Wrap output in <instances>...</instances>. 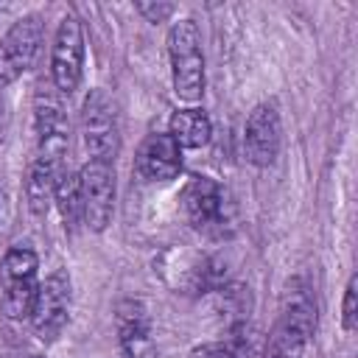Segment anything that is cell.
<instances>
[{
	"label": "cell",
	"mask_w": 358,
	"mask_h": 358,
	"mask_svg": "<svg viewBox=\"0 0 358 358\" xmlns=\"http://www.w3.org/2000/svg\"><path fill=\"white\" fill-rule=\"evenodd\" d=\"M39 260L28 246H11L0 263V308L8 319L31 316L34 296L39 288L36 280Z\"/></svg>",
	"instance_id": "obj_3"
},
{
	"label": "cell",
	"mask_w": 358,
	"mask_h": 358,
	"mask_svg": "<svg viewBox=\"0 0 358 358\" xmlns=\"http://www.w3.org/2000/svg\"><path fill=\"white\" fill-rule=\"evenodd\" d=\"M341 322H344V330L352 333L355 324H358V277L352 274L347 288H344V305H341Z\"/></svg>",
	"instance_id": "obj_18"
},
{
	"label": "cell",
	"mask_w": 358,
	"mask_h": 358,
	"mask_svg": "<svg viewBox=\"0 0 358 358\" xmlns=\"http://www.w3.org/2000/svg\"><path fill=\"white\" fill-rule=\"evenodd\" d=\"M81 134L90 159L112 162L117 154V112L103 90H92L81 109Z\"/></svg>",
	"instance_id": "obj_5"
},
{
	"label": "cell",
	"mask_w": 358,
	"mask_h": 358,
	"mask_svg": "<svg viewBox=\"0 0 358 358\" xmlns=\"http://www.w3.org/2000/svg\"><path fill=\"white\" fill-rule=\"evenodd\" d=\"M62 221L67 229H76L84 221V207H81V182L76 173H62L59 185H56V196H53Z\"/></svg>",
	"instance_id": "obj_16"
},
{
	"label": "cell",
	"mask_w": 358,
	"mask_h": 358,
	"mask_svg": "<svg viewBox=\"0 0 358 358\" xmlns=\"http://www.w3.org/2000/svg\"><path fill=\"white\" fill-rule=\"evenodd\" d=\"M0 117H3V101H0Z\"/></svg>",
	"instance_id": "obj_20"
},
{
	"label": "cell",
	"mask_w": 358,
	"mask_h": 358,
	"mask_svg": "<svg viewBox=\"0 0 358 358\" xmlns=\"http://www.w3.org/2000/svg\"><path fill=\"white\" fill-rule=\"evenodd\" d=\"M42 45V20L28 14L17 20L0 39V87L20 78L36 59Z\"/></svg>",
	"instance_id": "obj_7"
},
{
	"label": "cell",
	"mask_w": 358,
	"mask_h": 358,
	"mask_svg": "<svg viewBox=\"0 0 358 358\" xmlns=\"http://www.w3.org/2000/svg\"><path fill=\"white\" fill-rule=\"evenodd\" d=\"M134 168L148 182H168L182 168V148L171 134H148L137 151Z\"/></svg>",
	"instance_id": "obj_13"
},
{
	"label": "cell",
	"mask_w": 358,
	"mask_h": 358,
	"mask_svg": "<svg viewBox=\"0 0 358 358\" xmlns=\"http://www.w3.org/2000/svg\"><path fill=\"white\" fill-rule=\"evenodd\" d=\"M81 207H84V224L95 232L106 229L115 210V171L112 162L90 159L81 173Z\"/></svg>",
	"instance_id": "obj_8"
},
{
	"label": "cell",
	"mask_w": 358,
	"mask_h": 358,
	"mask_svg": "<svg viewBox=\"0 0 358 358\" xmlns=\"http://www.w3.org/2000/svg\"><path fill=\"white\" fill-rule=\"evenodd\" d=\"M64 173V162L50 159V157H34L31 168H28V179H25V196H28V207L36 215H45L48 207L53 204L56 196V185Z\"/></svg>",
	"instance_id": "obj_14"
},
{
	"label": "cell",
	"mask_w": 358,
	"mask_h": 358,
	"mask_svg": "<svg viewBox=\"0 0 358 358\" xmlns=\"http://www.w3.org/2000/svg\"><path fill=\"white\" fill-rule=\"evenodd\" d=\"M316 327V305L310 285L294 277L282 294L280 319L268 338V358H302V350Z\"/></svg>",
	"instance_id": "obj_1"
},
{
	"label": "cell",
	"mask_w": 358,
	"mask_h": 358,
	"mask_svg": "<svg viewBox=\"0 0 358 358\" xmlns=\"http://www.w3.org/2000/svg\"><path fill=\"white\" fill-rule=\"evenodd\" d=\"M243 148L249 162L266 168L280 154V115L274 103H260L252 109L243 129Z\"/></svg>",
	"instance_id": "obj_10"
},
{
	"label": "cell",
	"mask_w": 358,
	"mask_h": 358,
	"mask_svg": "<svg viewBox=\"0 0 358 358\" xmlns=\"http://www.w3.org/2000/svg\"><path fill=\"white\" fill-rule=\"evenodd\" d=\"M168 56L173 92L182 101H196L204 92V56L201 36L193 20H179L168 31Z\"/></svg>",
	"instance_id": "obj_2"
},
{
	"label": "cell",
	"mask_w": 358,
	"mask_h": 358,
	"mask_svg": "<svg viewBox=\"0 0 358 358\" xmlns=\"http://www.w3.org/2000/svg\"><path fill=\"white\" fill-rule=\"evenodd\" d=\"M81 67H84V34L81 22L67 14L62 17L53 39V53H50V81L62 95H70L78 81H81Z\"/></svg>",
	"instance_id": "obj_6"
},
{
	"label": "cell",
	"mask_w": 358,
	"mask_h": 358,
	"mask_svg": "<svg viewBox=\"0 0 358 358\" xmlns=\"http://www.w3.org/2000/svg\"><path fill=\"white\" fill-rule=\"evenodd\" d=\"M168 134L173 137V143L179 148H201V145L210 143L213 126H210V117L201 109H179L171 117Z\"/></svg>",
	"instance_id": "obj_15"
},
{
	"label": "cell",
	"mask_w": 358,
	"mask_h": 358,
	"mask_svg": "<svg viewBox=\"0 0 358 358\" xmlns=\"http://www.w3.org/2000/svg\"><path fill=\"white\" fill-rule=\"evenodd\" d=\"M67 310H70V280L64 271H53L39 282L34 296L31 324L36 336L42 341H53L67 324Z\"/></svg>",
	"instance_id": "obj_9"
},
{
	"label": "cell",
	"mask_w": 358,
	"mask_h": 358,
	"mask_svg": "<svg viewBox=\"0 0 358 358\" xmlns=\"http://www.w3.org/2000/svg\"><path fill=\"white\" fill-rule=\"evenodd\" d=\"M64 95L56 90V84L39 81L34 95V120H36V154L64 162L67 140H70V120L64 112Z\"/></svg>",
	"instance_id": "obj_4"
},
{
	"label": "cell",
	"mask_w": 358,
	"mask_h": 358,
	"mask_svg": "<svg viewBox=\"0 0 358 358\" xmlns=\"http://www.w3.org/2000/svg\"><path fill=\"white\" fill-rule=\"evenodd\" d=\"M182 210L196 229H215L224 221V190L210 176H190L182 190Z\"/></svg>",
	"instance_id": "obj_12"
},
{
	"label": "cell",
	"mask_w": 358,
	"mask_h": 358,
	"mask_svg": "<svg viewBox=\"0 0 358 358\" xmlns=\"http://www.w3.org/2000/svg\"><path fill=\"white\" fill-rule=\"evenodd\" d=\"M31 358H39V355H31Z\"/></svg>",
	"instance_id": "obj_21"
},
{
	"label": "cell",
	"mask_w": 358,
	"mask_h": 358,
	"mask_svg": "<svg viewBox=\"0 0 358 358\" xmlns=\"http://www.w3.org/2000/svg\"><path fill=\"white\" fill-rule=\"evenodd\" d=\"M137 11L148 20V22H162L173 14V6L171 3H137Z\"/></svg>",
	"instance_id": "obj_19"
},
{
	"label": "cell",
	"mask_w": 358,
	"mask_h": 358,
	"mask_svg": "<svg viewBox=\"0 0 358 358\" xmlns=\"http://www.w3.org/2000/svg\"><path fill=\"white\" fill-rule=\"evenodd\" d=\"M117 344L123 358H157L151 319L143 302L126 299L117 305Z\"/></svg>",
	"instance_id": "obj_11"
},
{
	"label": "cell",
	"mask_w": 358,
	"mask_h": 358,
	"mask_svg": "<svg viewBox=\"0 0 358 358\" xmlns=\"http://www.w3.org/2000/svg\"><path fill=\"white\" fill-rule=\"evenodd\" d=\"M246 327L238 324L227 341H210V344H199L190 350V358H252V344L249 336L243 333Z\"/></svg>",
	"instance_id": "obj_17"
}]
</instances>
